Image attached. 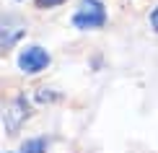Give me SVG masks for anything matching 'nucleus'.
Returning a JSON list of instances; mask_svg holds the SVG:
<instances>
[{
  "mask_svg": "<svg viewBox=\"0 0 158 153\" xmlns=\"http://www.w3.org/2000/svg\"><path fill=\"white\" fill-rule=\"evenodd\" d=\"M106 23V11H104L101 0H81V8L73 16L75 29H98Z\"/></svg>",
  "mask_w": 158,
  "mask_h": 153,
  "instance_id": "f257e3e1",
  "label": "nucleus"
},
{
  "mask_svg": "<svg viewBox=\"0 0 158 153\" xmlns=\"http://www.w3.org/2000/svg\"><path fill=\"white\" fill-rule=\"evenodd\" d=\"M49 65V55L44 52L42 47H26L21 55H18V68H21L23 73H39L44 70Z\"/></svg>",
  "mask_w": 158,
  "mask_h": 153,
  "instance_id": "f03ea898",
  "label": "nucleus"
},
{
  "mask_svg": "<svg viewBox=\"0 0 158 153\" xmlns=\"http://www.w3.org/2000/svg\"><path fill=\"white\" fill-rule=\"evenodd\" d=\"M150 26H153V31H158V8H153L150 13Z\"/></svg>",
  "mask_w": 158,
  "mask_h": 153,
  "instance_id": "423d86ee",
  "label": "nucleus"
},
{
  "mask_svg": "<svg viewBox=\"0 0 158 153\" xmlns=\"http://www.w3.org/2000/svg\"><path fill=\"white\" fill-rule=\"evenodd\" d=\"M60 3H65V0H36L39 8H55V5H60Z\"/></svg>",
  "mask_w": 158,
  "mask_h": 153,
  "instance_id": "39448f33",
  "label": "nucleus"
},
{
  "mask_svg": "<svg viewBox=\"0 0 158 153\" xmlns=\"http://www.w3.org/2000/svg\"><path fill=\"white\" fill-rule=\"evenodd\" d=\"M21 153H44V140L42 138H34V140H26Z\"/></svg>",
  "mask_w": 158,
  "mask_h": 153,
  "instance_id": "20e7f679",
  "label": "nucleus"
},
{
  "mask_svg": "<svg viewBox=\"0 0 158 153\" xmlns=\"http://www.w3.org/2000/svg\"><path fill=\"white\" fill-rule=\"evenodd\" d=\"M26 117H29V104L23 99H13L5 109V132H16Z\"/></svg>",
  "mask_w": 158,
  "mask_h": 153,
  "instance_id": "7ed1b4c3",
  "label": "nucleus"
}]
</instances>
